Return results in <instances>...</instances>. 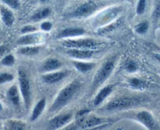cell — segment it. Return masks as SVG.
Instances as JSON below:
<instances>
[{
	"label": "cell",
	"instance_id": "cell-2",
	"mask_svg": "<svg viewBox=\"0 0 160 130\" xmlns=\"http://www.w3.org/2000/svg\"><path fill=\"white\" fill-rule=\"evenodd\" d=\"M148 98L141 96H122L113 99L105 106L100 108L103 112H118L138 108L147 101Z\"/></svg>",
	"mask_w": 160,
	"mask_h": 130
},
{
	"label": "cell",
	"instance_id": "cell-13",
	"mask_svg": "<svg viewBox=\"0 0 160 130\" xmlns=\"http://www.w3.org/2000/svg\"><path fill=\"white\" fill-rule=\"evenodd\" d=\"M7 96L9 101L13 106H15L16 108H20L21 107V93H20L19 89H18V87L16 85H13L9 88V89L7 90Z\"/></svg>",
	"mask_w": 160,
	"mask_h": 130
},
{
	"label": "cell",
	"instance_id": "cell-6",
	"mask_svg": "<svg viewBox=\"0 0 160 130\" xmlns=\"http://www.w3.org/2000/svg\"><path fill=\"white\" fill-rule=\"evenodd\" d=\"M100 7V4L94 1H88L87 2L78 6L72 13H68L67 17L68 18H81L87 17L94 13Z\"/></svg>",
	"mask_w": 160,
	"mask_h": 130
},
{
	"label": "cell",
	"instance_id": "cell-37",
	"mask_svg": "<svg viewBox=\"0 0 160 130\" xmlns=\"http://www.w3.org/2000/svg\"><path fill=\"white\" fill-rule=\"evenodd\" d=\"M154 57H155V59L160 64V53H154Z\"/></svg>",
	"mask_w": 160,
	"mask_h": 130
},
{
	"label": "cell",
	"instance_id": "cell-22",
	"mask_svg": "<svg viewBox=\"0 0 160 130\" xmlns=\"http://www.w3.org/2000/svg\"><path fill=\"white\" fill-rule=\"evenodd\" d=\"M39 47L33 46H23L19 49L18 53L23 56H33L38 54L39 53Z\"/></svg>",
	"mask_w": 160,
	"mask_h": 130
},
{
	"label": "cell",
	"instance_id": "cell-5",
	"mask_svg": "<svg viewBox=\"0 0 160 130\" xmlns=\"http://www.w3.org/2000/svg\"><path fill=\"white\" fill-rule=\"evenodd\" d=\"M133 119L144 125L148 130H160V125L153 114L148 111H141L133 115Z\"/></svg>",
	"mask_w": 160,
	"mask_h": 130
},
{
	"label": "cell",
	"instance_id": "cell-23",
	"mask_svg": "<svg viewBox=\"0 0 160 130\" xmlns=\"http://www.w3.org/2000/svg\"><path fill=\"white\" fill-rule=\"evenodd\" d=\"M51 13V9L50 8H44L42 10H38V12L34 13L32 17V20L34 21H41L42 19H45L47 17L50 16Z\"/></svg>",
	"mask_w": 160,
	"mask_h": 130
},
{
	"label": "cell",
	"instance_id": "cell-27",
	"mask_svg": "<svg viewBox=\"0 0 160 130\" xmlns=\"http://www.w3.org/2000/svg\"><path fill=\"white\" fill-rule=\"evenodd\" d=\"M14 79V75L10 72H1L0 73V85L1 84L7 83L12 82Z\"/></svg>",
	"mask_w": 160,
	"mask_h": 130
},
{
	"label": "cell",
	"instance_id": "cell-32",
	"mask_svg": "<svg viewBox=\"0 0 160 130\" xmlns=\"http://www.w3.org/2000/svg\"><path fill=\"white\" fill-rule=\"evenodd\" d=\"M35 30H36V27H34V26H32V25L25 26V27H24L22 29H21V33H22V34L28 35L32 33V32L35 31Z\"/></svg>",
	"mask_w": 160,
	"mask_h": 130
},
{
	"label": "cell",
	"instance_id": "cell-25",
	"mask_svg": "<svg viewBox=\"0 0 160 130\" xmlns=\"http://www.w3.org/2000/svg\"><path fill=\"white\" fill-rule=\"evenodd\" d=\"M124 69L129 73H134L138 70V65L135 61L127 60L124 64Z\"/></svg>",
	"mask_w": 160,
	"mask_h": 130
},
{
	"label": "cell",
	"instance_id": "cell-19",
	"mask_svg": "<svg viewBox=\"0 0 160 130\" xmlns=\"http://www.w3.org/2000/svg\"><path fill=\"white\" fill-rule=\"evenodd\" d=\"M0 14H1L2 21L6 25L10 27L13 24L15 20L14 15H13V12L9 10L8 8L5 7H0Z\"/></svg>",
	"mask_w": 160,
	"mask_h": 130
},
{
	"label": "cell",
	"instance_id": "cell-36",
	"mask_svg": "<svg viewBox=\"0 0 160 130\" xmlns=\"http://www.w3.org/2000/svg\"><path fill=\"white\" fill-rule=\"evenodd\" d=\"M90 112V110L88 109H84V110H81V111H78L76 114V118H82L87 116V114H89Z\"/></svg>",
	"mask_w": 160,
	"mask_h": 130
},
{
	"label": "cell",
	"instance_id": "cell-38",
	"mask_svg": "<svg viewBox=\"0 0 160 130\" xmlns=\"http://www.w3.org/2000/svg\"><path fill=\"white\" fill-rule=\"evenodd\" d=\"M7 50V48L5 46H0V56H2V55L4 54V53Z\"/></svg>",
	"mask_w": 160,
	"mask_h": 130
},
{
	"label": "cell",
	"instance_id": "cell-26",
	"mask_svg": "<svg viewBox=\"0 0 160 130\" xmlns=\"http://www.w3.org/2000/svg\"><path fill=\"white\" fill-rule=\"evenodd\" d=\"M119 12H120L119 8L112 9L111 11H109L107 14L104 15V16L103 17L102 19L101 20V22L103 23V24H104V23L106 22H108V21H110L111 20H112V18L115 17L117 14H118Z\"/></svg>",
	"mask_w": 160,
	"mask_h": 130
},
{
	"label": "cell",
	"instance_id": "cell-20",
	"mask_svg": "<svg viewBox=\"0 0 160 130\" xmlns=\"http://www.w3.org/2000/svg\"><path fill=\"white\" fill-rule=\"evenodd\" d=\"M75 68L82 73H87L95 68L96 64L94 62H84V61H73L72 62Z\"/></svg>",
	"mask_w": 160,
	"mask_h": 130
},
{
	"label": "cell",
	"instance_id": "cell-17",
	"mask_svg": "<svg viewBox=\"0 0 160 130\" xmlns=\"http://www.w3.org/2000/svg\"><path fill=\"white\" fill-rule=\"evenodd\" d=\"M40 42V36L38 35L28 34L26 36H22L17 40V44L20 46H32L35 43Z\"/></svg>",
	"mask_w": 160,
	"mask_h": 130
},
{
	"label": "cell",
	"instance_id": "cell-15",
	"mask_svg": "<svg viewBox=\"0 0 160 130\" xmlns=\"http://www.w3.org/2000/svg\"><path fill=\"white\" fill-rule=\"evenodd\" d=\"M112 91H113V85H107V86H104L101 89V90L97 93L94 100H93L94 106L98 107L99 105H101L108 96L112 93Z\"/></svg>",
	"mask_w": 160,
	"mask_h": 130
},
{
	"label": "cell",
	"instance_id": "cell-30",
	"mask_svg": "<svg viewBox=\"0 0 160 130\" xmlns=\"http://www.w3.org/2000/svg\"><path fill=\"white\" fill-rule=\"evenodd\" d=\"M146 5H147V0H139L137 7V13L139 15L143 14L145 10Z\"/></svg>",
	"mask_w": 160,
	"mask_h": 130
},
{
	"label": "cell",
	"instance_id": "cell-31",
	"mask_svg": "<svg viewBox=\"0 0 160 130\" xmlns=\"http://www.w3.org/2000/svg\"><path fill=\"white\" fill-rule=\"evenodd\" d=\"M3 3L12 9H18L20 7L19 0H1Z\"/></svg>",
	"mask_w": 160,
	"mask_h": 130
},
{
	"label": "cell",
	"instance_id": "cell-33",
	"mask_svg": "<svg viewBox=\"0 0 160 130\" xmlns=\"http://www.w3.org/2000/svg\"><path fill=\"white\" fill-rule=\"evenodd\" d=\"M112 123H106L104 124V125H99V126L93 127V128H83V129H80V130H104L107 128H108L110 125H112Z\"/></svg>",
	"mask_w": 160,
	"mask_h": 130
},
{
	"label": "cell",
	"instance_id": "cell-11",
	"mask_svg": "<svg viewBox=\"0 0 160 130\" xmlns=\"http://www.w3.org/2000/svg\"><path fill=\"white\" fill-rule=\"evenodd\" d=\"M65 54L68 56L78 60L90 59L96 54L95 50H78V49H69L66 50Z\"/></svg>",
	"mask_w": 160,
	"mask_h": 130
},
{
	"label": "cell",
	"instance_id": "cell-35",
	"mask_svg": "<svg viewBox=\"0 0 160 130\" xmlns=\"http://www.w3.org/2000/svg\"><path fill=\"white\" fill-rule=\"evenodd\" d=\"M118 26V24H117V23H115V24H112L111 25H109V26H108V27H104V28L102 30V33H107V32L111 31H112L113 29L116 28Z\"/></svg>",
	"mask_w": 160,
	"mask_h": 130
},
{
	"label": "cell",
	"instance_id": "cell-18",
	"mask_svg": "<svg viewBox=\"0 0 160 130\" xmlns=\"http://www.w3.org/2000/svg\"><path fill=\"white\" fill-rule=\"evenodd\" d=\"M46 106H47V100H46V98H42L34 107L32 115H31V121H32V122L36 121L41 116V114L43 113Z\"/></svg>",
	"mask_w": 160,
	"mask_h": 130
},
{
	"label": "cell",
	"instance_id": "cell-8",
	"mask_svg": "<svg viewBox=\"0 0 160 130\" xmlns=\"http://www.w3.org/2000/svg\"><path fill=\"white\" fill-rule=\"evenodd\" d=\"M76 119L78 120L79 125V130L83 128H93L106 123H112L114 122V120L108 118H101L95 115H88V114L85 117Z\"/></svg>",
	"mask_w": 160,
	"mask_h": 130
},
{
	"label": "cell",
	"instance_id": "cell-41",
	"mask_svg": "<svg viewBox=\"0 0 160 130\" xmlns=\"http://www.w3.org/2000/svg\"><path fill=\"white\" fill-rule=\"evenodd\" d=\"M40 1H41V2H46L47 0H40Z\"/></svg>",
	"mask_w": 160,
	"mask_h": 130
},
{
	"label": "cell",
	"instance_id": "cell-29",
	"mask_svg": "<svg viewBox=\"0 0 160 130\" xmlns=\"http://www.w3.org/2000/svg\"><path fill=\"white\" fill-rule=\"evenodd\" d=\"M152 17L154 21H158V20H160V0L155 4Z\"/></svg>",
	"mask_w": 160,
	"mask_h": 130
},
{
	"label": "cell",
	"instance_id": "cell-24",
	"mask_svg": "<svg viewBox=\"0 0 160 130\" xmlns=\"http://www.w3.org/2000/svg\"><path fill=\"white\" fill-rule=\"evenodd\" d=\"M148 21H142V22L139 23V24L135 27V31H136L137 33H138L139 35H144L145 33H147V31H148Z\"/></svg>",
	"mask_w": 160,
	"mask_h": 130
},
{
	"label": "cell",
	"instance_id": "cell-7",
	"mask_svg": "<svg viewBox=\"0 0 160 130\" xmlns=\"http://www.w3.org/2000/svg\"><path fill=\"white\" fill-rule=\"evenodd\" d=\"M63 46L68 49H78V50H96L99 42L91 39H70L62 42Z\"/></svg>",
	"mask_w": 160,
	"mask_h": 130
},
{
	"label": "cell",
	"instance_id": "cell-14",
	"mask_svg": "<svg viewBox=\"0 0 160 130\" xmlns=\"http://www.w3.org/2000/svg\"><path fill=\"white\" fill-rule=\"evenodd\" d=\"M5 130H30L25 122L16 119H8L3 123Z\"/></svg>",
	"mask_w": 160,
	"mask_h": 130
},
{
	"label": "cell",
	"instance_id": "cell-28",
	"mask_svg": "<svg viewBox=\"0 0 160 130\" xmlns=\"http://www.w3.org/2000/svg\"><path fill=\"white\" fill-rule=\"evenodd\" d=\"M1 63H2V64L3 66H13V64H15V57L13 56V54H8L2 58Z\"/></svg>",
	"mask_w": 160,
	"mask_h": 130
},
{
	"label": "cell",
	"instance_id": "cell-12",
	"mask_svg": "<svg viewBox=\"0 0 160 130\" xmlns=\"http://www.w3.org/2000/svg\"><path fill=\"white\" fill-rule=\"evenodd\" d=\"M63 64L56 58H49L46 60L42 64V66L40 68V71L42 72H53L59 70L62 67Z\"/></svg>",
	"mask_w": 160,
	"mask_h": 130
},
{
	"label": "cell",
	"instance_id": "cell-3",
	"mask_svg": "<svg viewBox=\"0 0 160 130\" xmlns=\"http://www.w3.org/2000/svg\"><path fill=\"white\" fill-rule=\"evenodd\" d=\"M115 63H116V58L114 57L108 60L101 65L93 77L91 84V90L97 89L108 79L115 70Z\"/></svg>",
	"mask_w": 160,
	"mask_h": 130
},
{
	"label": "cell",
	"instance_id": "cell-4",
	"mask_svg": "<svg viewBox=\"0 0 160 130\" xmlns=\"http://www.w3.org/2000/svg\"><path fill=\"white\" fill-rule=\"evenodd\" d=\"M18 82H19V91L24 108L26 110H28L32 102L31 84L25 71L22 69L18 70Z\"/></svg>",
	"mask_w": 160,
	"mask_h": 130
},
{
	"label": "cell",
	"instance_id": "cell-42",
	"mask_svg": "<svg viewBox=\"0 0 160 130\" xmlns=\"http://www.w3.org/2000/svg\"><path fill=\"white\" fill-rule=\"evenodd\" d=\"M159 27H160V26H159Z\"/></svg>",
	"mask_w": 160,
	"mask_h": 130
},
{
	"label": "cell",
	"instance_id": "cell-10",
	"mask_svg": "<svg viewBox=\"0 0 160 130\" xmlns=\"http://www.w3.org/2000/svg\"><path fill=\"white\" fill-rule=\"evenodd\" d=\"M68 71H56L53 72L46 73L42 75V79L45 83L53 85L65 79L68 75Z\"/></svg>",
	"mask_w": 160,
	"mask_h": 130
},
{
	"label": "cell",
	"instance_id": "cell-40",
	"mask_svg": "<svg viewBox=\"0 0 160 130\" xmlns=\"http://www.w3.org/2000/svg\"><path fill=\"white\" fill-rule=\"evenodd\" d=\"M157 50H158V53H160V47H157Z\"/></svg>",
	"mask_w": 160,
	"mask_h": 130
},
{
	"label": "cell",
	"instance_id": "cell-1",
	"mask_svg": "<svg viewBox=\"0 0 160 130\" xmlns=\"http://www.w3.org/2000/svg\"><path fill=\"white\" fill-rule=\"evenodd\" d=\"M82 86V82L80 79H75L66 85L57 95L56 98L52 103L49 112L53 114L58 113L67 106L78 93Z\"/></svg>",
	"mask_w": 160,
	"mask_h": 130
},
{
	"label": "cell",
	"instance_id": "cell-16",
	"mask_svg": "<svg viewBox=\"0 0 160 130\" xmlns=\"http://www.w3.org/2000/svg\"><path fill=\"white\" fill-rule=\"evenodd\" d=\"M85 30L82 27H68V28L64 29L58 34V38L63 39V38L75 37V36H82L85 34Z\"/></svg>",
	"mask_w": 160,
	"mask_h": 130
},
{
	"label": "cell",
	"instance_id": "cell-34",
	"mask_svg": "<svg viewBox=\"0 0 160 130\" xmlns=\"http://www.w3.org/2000/svg\"><path fill=\"white\" fill-rule=\"evenodd\" d=\"M52 27H53V25L49 21H45V22H43L41 24V29L43 31H48L51 30Z\"/></svg>",
	"mask_w": 160,
	"mask_h": 130
},
{
	"label": "cell",
	"instance_id": "cell-21",
	"mask_svg": "<svg viewBox=\"0 0 160 130\" xmlns=\"http://www.w3.org/2000/svg\"><path fill=\"white\" fill-rule=\"evenodd\" d=\"M129 85L134 89L144 90L148 87V82L139 78H131L128 80Z\"/></svg>",
	"mask_w": 160,
	"mask_h": 130
},
{
	"label": "cell",
	"instance_id": "cell-39",
	"mask_svg": "<svg viewBox=\"0 0 160 130\" xmlns=\"http://www.w3.org/2000/svg\"><path fill=\"white\" fill-rule=\"evenodd\" d=\"M2 110H3V107H2V103H1V102H0V111H2Z\"/></svg>",
	"mask_w": 160,
	"mask_h": 130
},
{
	"label": "cell",
	"instance_id": "cell-9",
	"mask_svg": "<svg viewBox=\"0 0 160 130\" xmlns=\"http://www.w3.org/2000/svg\"><path fill=\"white\" fill-rule=\"evenodd\" d=\"M73 118V113L67 112L57 114L48 122L47 130H58L67 126Z\"/></svg>",
	"mask_w": 160,
	"mask_h": 130
}]
</instances>
